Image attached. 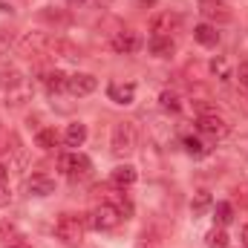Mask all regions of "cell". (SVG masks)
<instances>
[{
	"label": "cell",
	"instance_id": "1",
	"mask_svg": "<svg viewBox=\"0 0 248 248\" xmlns=\"http://www.w3.org/2000/svg\"><path fill=\"white\" fill-rule=\"evenodd\" d=\"M87 225H90V219L81 214H61L55 222V237L66 248H81L84 237H87Z\"/></svg>",
	"mask_w": 248,
	"mask_h": 248
},
{
	"label": "cell",
	"instance_id": "2",
	"mask_svg": "<svg viewBox=\"0 0 248 248\" xmlns=\"http://www.w3.org/2000/svg\"><path fill=\"white\" fill-rule=\"evenodd\" d=\"M136 141H139V133H136V124L133 122H119L113 127V139H110V150H113V156H130L133 150H136Z\"/></svg>",
	"mask_w": 248,
	"mask_h": 248
},
{
	"label": "cell",
	"instance_id": "3",
	"mask_svg": "<svg viewBox=\"0 0 248 248\" xmlns=\"http://www.w3.org/2000/svg\"><path fill=\"white\" fill-rule=\"evenodd\" d=\"M122 219H124L122 211H119L113 202H101V205H95L93 214H90V225H93L95 231H113V228H119Z\"/></svg>",
	"mask_w": 248,
	"mask_h": 248
},
{
	"label": "cell",
	"instance_id": "4",
	"mask_svg": "<svg viewBox=\"0 0 248 248\" xmlns=\"http://www.w3.org/2000/svg\"><path fill=\"white\" fill-rule=\"evenodd\" d=\"M179 26H182L179 12H156L150 17V38H170Z\"/></svg>",
	"mask_w": 248,
	"mask_h": 248
},
{
	"label": "cell",
	"instance_id": "5",
	"mask_svg": "<svg viewBox=\"0 0 248 248\" xmlns=\"http://www.w3.org/2000/svg\"><path fill=\"white\" fill-rule=\"evenodd\" d=\"M199 12H202V17H205L208 23H214V26H222V23H231V20H234L231 6L222 3V0H199Z\"/></svg>",
	"mask_w": 248,
	"mask_h": 248
},
{
	"label": "cell",
	"instance_id": "6",
	"mask_svg": "<svg viewBox=\"0 0 248 248\" xmlns=\"http://www.w3.org/2000/svg\"><path fill=\"white\" fill-rule=\"evenodd\" d=\"M61 170L69 179H87L90 170H93V162H90V156H84V153L75 150V153L61 156Z\"/></svg>",
	"mask_w": 248,
	"mask_h": 248
},
{
	"label": "cell",
	"instance_id": "7",
	"mask_svg": "<svg viewBox=\"0 0 248 248\" xmlns=\"http://www.w3.org/2000/svg\"><path fill=\"white\" fill-rule=\"evenodd\" d=\"M196 130L202 136H211V139H225L231 133V124L225 122L222 116H217V113H202L196 119Z\"/></svg>",
	"mask_w": 248,
	"mask_h": 248
},
{
	"label": "cell",
	"instance_id": "8",
	"mask_svg": "<svg viewBox=\"0 0 248 248\" xmlns=\"http://www.w3.org/2000/svg\"><path fill=\"white\" fill-rule=\"evenodd\" d=\"M165 237H168V225L147 222L139 231V237H136V248H162L165 246Z\"/></svg>",
	"mask_w": 248,
	"mask_h": 248
},
{
	"label": "cell",
	"instance_id": "9",
	"mask_svg": "<svg viewBox=\"0 0 248 248\" xmlns=\"http://www.w3.org/2000/svg\"><path fill=\"white\" fill-rule=\"evenodd\" d=\"M49 35L46 32H26L20 41H15V49L20 52V55H38V52H46V46H49Z\"/></svg>",
	"mask_w": 248,
	"mask_h": 248
},
{
	"label": "cell",
	"instance_id": "10",
	"mask_svg": "<svg viewBox=\"0 0 248 248\" xmlns=\"http://www.w3.org/2000/svg\"><path fill=\"white\" fill-rule=\"evenodd\" d=\"M95 87H98V78L90 75V72H75V75L66 78V90H69L75 98H84V95L95 93Z\"/></svg>",
	"mask_w": 248,
	"mask_h": 248
},
{
	"label": "cell",
	"instance_id": "11",
	"mask_svg": "<svg viewBox=\"0 0 248 248\" xmlns=\"http://www.w3.org/2000/svg\"><path fill=\"white\" fill-rule=\"evenodd\" d=\"M110 46H113L119 55H133V52L141 46V41H139V35H136L133 29H122V32H116V35H113Z\"/></svg>",
	"mask_w": 248,
	"mask_h": 248
},
{
	"label": "cell",
	"instance_id": "12",
	"mask_svg": "<svg viewBox=\"0 0 248 248\" xmlns=\"http://www.w3.org/2000/svg\"><path fill=\"white\" fill-rule=\"evenodd\" d=\"M107 98L110 101H116V104H133V98H136V84H122V81H113L110 87H107Z\"/></svg>",
	"mask_w": 248,
	"mask_h": 248
},
{
	"label": "cell",
	"instance_id": "13",
	"mask_svg": "<svg viewBox=\"0 0 248 248\" xmlns=\"http://www.w3.org/2000/svg\"><path fill=\"white\" fill-rule=\"evenodd\" d=\"M26 190H29L32 196H49V193H55V179H52V176H44V173H35V176L26 182Z\"/></svg>",
	"mask_w": 248,
	"mask_h": 248
},
{
	"label": "cell",
	"instance_id": "14",
	"mask_svg": "<svg viewBox=\"0 0 248 248\" xmlns=\"http://www.w3.org/2000/svg\"><path fill=\"white\" fill-rule=\"evenodd\" d=\"M139 179V173H136V168L133 165H119V168H113V173H110V182L116 187H130L133 182Z\"/></svg>",
	"mask_w": 248,
	"mask_h": 248
},
{
	"label": "cell",
	"instance_id": "15",
	"mask_svg": "<svg viewBox=\"0 0 248 248\" xmlns=\"http://www.w3.org/2000/svg\"><path fill=\"white\" fill-rule=\"evenodd\" d=\"M193 38H196V44H202V46H217V44H219V32H217L214 23H199V26L193 29Z\"/></svg>",
	"mask_w": 248,
	"mask_h": 248
},
{
	"label": "cell",
	"instance_id": "16",
	"mask_svg": "<svg viewBox=\"0 0 248 248\" xmlns=\"http://www.w3.org/2000/svg\"><path fill=\"white\" fill-rule=\"evenodd\" d=\"M46 52L61 55V58H78V55H81V52H78V46H75V44H69V41H63V38H52V41H49V46H46Z\"/></svg>",
	"mask_w": 248,
	"mask_h": 248
},
{
	"label": "cell",
	"instance_id": "17",
	"mask_svg": "<svg viewBox=\"0 0 248 248\" xmlns=\"http://www.w3.org/2000/svg\"><path fill=\"white\" fill-rule=\"evenodd\" d=\"M63 141H66V147H81L87 141V124H81V122L69 124L66 133H63Z\"/></svg>",
	"mask_w": 248,
	"mask_h": 248
},
{
	"label": "cell",
	"instance_id": "18",
	"mask_svg": "<svg viewBox=\"0 0 248 248\" xmlns=\"http://www.w3.org/2000/svg\"><path fill=\"white\" fill-rule=\"evenodd\" d=\"M150 52L156 58H173L176 44H173V38H150Z\"/></svg>",
	"mask_w": 248,
	"mask_h": 248
},
{
	"label": "cell",
	"instance_id": "19",
	"mask_svg": "<svg viewBox=\"0 0 248 248\" xmlns=\"http://www.w3.org/2000/svg\"><path fill=\"white\" fill-rule=\"evenodd\" d=\"M58 141H61V136H58L55 127H44V130H38V136H35V144H38L41 150H55Z\"/></svg>",
	"mask_w": 248,
	"mask_h": 248
},
{
	"label": "cell",
	"instance_id": "20",
	"mask_svg": "<svg viewBox=\"0 0 248 248\" xmlns=\"http://www.w3.org/2000/svg\"><path fill=\"white\" fill-rule=\"evenodd\" d=\"M205 246L208 248H228V234L222 225H214L208 234H205Z\"/></svg>",
	"mask_w": 248,
	"mask_h": 248
},
{
	"label": "cell",
	"instance_id": "21",
	"mask_svg": "<svg viewBox=\"0 0 248 248\" xmlns=\"http://www.w3.org/2000/svg\"><path fill=\"white\" fill-rule=\"evenodd\" d=\"M231 219H234V208H231V202H217V205H214V222L225 228Z\"/></svg>",
	"mask_w": 248,
	"mask_h": 248
},
{
	"label": "cell",
	"instance_id": "22",
	"mask_svg": "<svg viewBox=\"0 0 248 248\" xmlns=\"http://www.w3.org/2000/svg\"><path fill=\"white\" fill-rule=\"evenodd\" d=\"M66 78H69V75H63V72H58V69H52V72L44 75V84H46L49 93H61V90H66Z\"/></svg>",
	"mask_w": 248,
	"mask_h": 248
},
{
	"label": "cell",
	"instance_id": "23",
	"mask_svg": "<svg viewBox=\"0 0 248 248\" xmlns=\"http://www.w3.org/2000/svg\"><path fill=\"white\" fill-rule=\"evenodd\" d=\"M159 101H162V107H165L168 113H179V110H182V98H179L173 90H165V93L159 95Z\"/></svg>",
	"mask_w": 248,
	"mask_h": 248
},
{
	"label": "cell",
	"instance_id": "24",
	"mask_svg": "<svg viewBox=\"0 0 248 248\" xmlns=\"http://www.w3.org/2000/svg\"><path fill=\"white\" fill-rule=\"evenodd\" d=\"M41 20H46V23H58V26H63V23H69V15L66 12H52V9H44L41 12Z\"/></svg>",
	"mask_w": 248,
	"mask_h": 248
},
{
	"label": "cell",
	"instance_id": "25",
	"mask_svg": "<svg viewBox=\"0 0 248 248\" xmlns=\"http://www.w3.org/2000/svg\"><path fill=\"white\" fill-rule=\"evenodd\" d=\"M208 205H211V196H208L205 190H199V193H196V199H193V205H190V208H193V217H199Z\"/></svg>",
	"mask_w": 248,
	"mask_h": 248
},
{
	"label": "cell",
	"instance_id": "26",
	"mask_svg": "<svg viewBox=\"0 0 248 248\" xmlns=\"http://www.w3.org/2000/svg\"><path fill=\"white\" fill-rule=\"evenodd\" d=\"M185 150L190 153V156H202V153H205V144H202L199 139H193V136H187V139H185Z\"/></svg>",
	"mask_w": 248,
	"mask_h": 248
},
{
	"label": "cell",
	"instance_id": "27",
	"mask_svg": "<svg viewBox=\"0 0 248 248\" xmlns=\"http://www.w3.org/2000/svg\"><path fill=\"white\" fill-rule=\"evenodd\" d=\"M12 44H15V32L12 29H0V55H6Z\"/></svg>",
	"mask_w": 248,
	"mask_h": 248
},
{
	"label": "cell",
	"instance_id": "28",
	"mask_svg": "<svg viewBox=\"0 0 248 248\" xmlns=\"http://www.w3.org/2000/svg\"><path fill=\"white\" fill-rule=\"evenodd\" d=\"M237 81H240V87H246L248 90V61L240 63V69H237Z\"/></svg>",
	"mask_w": 248,
	"mask_h": 248
},
{
	"label": "cell",
	"instance_id": "29",
	"mask_svg": "<svg viewBox=\"0 0 248 248\" xmlns=\"http://www.w3.org/2000/svg\"><path fill=\"white\" fill-rule=\"evenodd\" d=\"M9 234H15V222H9V219H3V222H0V240H6Z\"/></svg>",
	"mask_w": 248,
	"mask_h": 248
},
{
	"label": "cell",
	"instance_id": "30",
	"mask_svg": "<svg viewBox=\"0 0 248 248\" xmlns=\"http://www.w3.org/2000/svg\"><path fill=\"white\" fill-rule=\"evenodd\" d=\"M9 202H12V193H9V187L0 185V208H3V205H9Z\"/></svg>",
	"mask_w": 248,
	"mask_h": 248
},
{
	"label": "cell",
	"instance_id": "31",
	"mask_svg": "<svg viewBox=\"0 0 248 248\" xmlns=\"http://www.w3.org/2000/svg\"><path fill=\"white\" fill-rule=\"evenodd\" d=\"M240 240H243V248H248V225H243V234H240Z\"/></svg>",
	"mask_w": 248,
	"mask_h": 248
},
{
	"label": "cell",
	"instance_id": "32",
	"mask_svg": "<svg viewBox=\"0 0 248 248\" xmlns=\"http://www.w3.org/2000/svg\"><path fill=\"white\" fill-rule=\"evenodd\" d=\"M6 176H9V173H6V168L0 165V185H6Z\"/></svg>",
	"mask_w": 248,
	"mask_h": 248
},
{
	"label": "cell",
	"instance_id": "33",
	"mask_svg": "<svg viewBox=\"0 0 248 248\" xmlns=\"http://www.w3.org/2000/svg\"><path fill=\"white\" fill-rule=\"evenodd\" d=\"M9 248H32V246H26V243H15V246H9Z\"/></svg>",
	"mask_w": 248,
	"mask_h": 248
},
{
	"label": "cell",
	"instance_id": "34",
	"mask_svg": "<svg viewBox=\"0 0 248 248\" xmlns=\"http://www.w3.org/2000/svg\"><path fill=\"white\" fill-rule=\"evenodd\" d=\"M139 3H141V6H153L156 0H139Z\"/></svg>",
	"mask_w": 248,
	"mask_h": 248
},
{
	"label": "cell",
	"instance_id": "35",
	"mask_svg": "<svg viewBox=\"0 0 248 248\" xmlns=\"http://www.w3.org/2000/svg\"><path fill=\"white\" fill-rule=\"evenodd\" d=\"M72 3H84V0H72Z\"/></svg>",
	"mask_w": 248,
	"mask_h": 248
}]
</instances>
